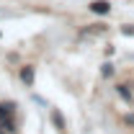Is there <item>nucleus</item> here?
<instances>
[{
    "instance_id": "nucleus-3",
    "label": "nucleus",
    "mask_w": 134,
    "mask_h": 134,
    "mask_svg": "<svg viewBox=\"0 0 134 134\" xmlns=\"http://www.w3.org/2000/svg\"><path fill=\"white\" fill-rule=\"evenodd\" d=\"M52 121H54L57 129H65V116H62L59 111H52Z\"/></svg>"
},
{
    "instance_id": "nucleus-5",
    "label": "nucleus",
    "mask_w": 134,
    "mask_h": 134,
    "mask_svg": "<svg viewBox=\"0 0 134 134\" xmlns=\"http://www.w3.org/2000/svg\"><path fill=\"white\" fill-rule=\"evenodd\" d=\"M121 34H126V36H134V26H124Z\"/></svg>"
},
{
    "instance_id": "nucleus-7",
    "label": "nucleus",
    "mask_w": 134,
    "mask_h": 134,
    "mask_svg": "<svg viewBox=\"0 0 134 134\" xmlns=\"http://www.w3.org/2000/svg\"><path fill=\"white\" fill-rule=\"evenodd\" d=\"M124 121H126L129 126H134V114H126V116H124Z\"/></svg>"
},
{
    "instance_id": "nucleus-4",
    "label": "nucleus",
    "mask_w": 134,
    "mask_h": 134,
    "mask_svg": "<svg viewBox=\"0 0 134 134\" xmlns=\"http://www.w3.org/2000/svg\"><path fill=\"white\" fill-rule=\"evenodd\" d=\"M119 96H121L124 100H134L132 93H129V85H119Z\"/></svg>"
},
{
    "instance_id": "nucleus-1",
    "label": "nucleus",
    "mask_w": 134,
    "mask_h": 134,
    "mask_svg": "<svg viewBox=\"0 0 134 134\" xmlns=\"http://www.w3.org/2000/svg\"><path fill=\"white\" fill-rule=\"evenodd\" d=\"M90 10H93V13H100V16H106V13L111 10V3H108V0H93V3H90Z\"/></svg>"
},
{
    "instance_id": "nucleus-6",
    "label": "nucleus",
    "mask_w": 134,
    "mask_h": 134,
    "mask_svg": "<svg viewBox=\"0 0 134 134\" xmlns=\"http://www.w3.org/2000/svg\"><path fill=\"white\" fill-rule=\"evenodd\" d=\"M103 75H106V77L114 75V67H111V65H103Z\"/></svg>"
},
{
    "instance_id": "nucleus-2",
    "label": "nucleus",
    "mask_w": 134,
    "mask_h": 134,
    "mask_svg": "<svg viewBox=\"0 0 134 134\" xmlns=\"http://www.w3.org/2000/svg\"><path fill=\"white\" fill-rule=\"evenodd\" d=\"M21 80H23L26 85L34 83V67H21Z\"/></svg>"
}]
</instances>
